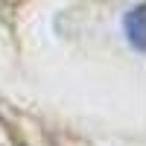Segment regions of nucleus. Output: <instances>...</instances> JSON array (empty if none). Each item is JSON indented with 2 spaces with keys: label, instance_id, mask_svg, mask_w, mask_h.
I'll return each mask as SVG.
<instances>
[{
  "label": "nucleus",
  "instance_id": "1",
  "mask_svg": "<svg viewBox=\"0 0 146 146\" xmlns=\"http://www.w3.org/2000/svg\"><path fill=\"white\" fill-rule=\"evenodd\" d=\"M123 29H126L129 44L135 47V50L143 53L146 38H143V6H140V3H137L135 9H129V15H126V21H123Z\"/></svg>",
  "mask_w": 146,
  "mask_h": 146
}]
</instances>
